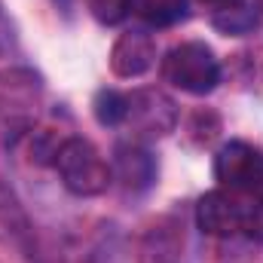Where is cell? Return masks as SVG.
<instances>
[{"label": "cell", "mask_w": 263, "mask_h": 263, "mask_svg": "<svg viewBox=\"0 0 263 263\" xmlns=\"http://www.w3.org/2000/svg\"><path fill=\"white\" fill-rule=\"evenodd\" d=\"M214 178L230 193L263 205V150L245 141H230L214 156Z\"/></svg>", "instance_id": "3957f363"}, {"label": "cell", "mask_w": 263, "mask_h": 263, "mask_svg": "<svg viewBox=\"0 0 263 263\" xmlns=\"http://www.w3.org/2000/svg\"><path fill=\"white\" fill-rule=\"evenodd\" d=\"M114 168H117V181H123V187L126 190H135V193L138 190H147L156 181V162L138 144H120L117 147Z\"/></svg>", "instance_id": "5b68a950"}, {"label": "cell", "mask_w": 263, "mask_h": 263, "mask_svg": "<svg viewBox=\"0 0 263 263\" xmlns=\"http://www.w3.org/2000/svg\"><path fill=\"white\" fill-rule=\"evenodd\" d=\"M129 9L147 25L168 28L187 15V0H129Z\"/></svg>", "instance_id": "8992f818"}, {"label": "cell", "mask_w": 263, "mask_h": 263, "mask_svg": "<svg viewBox=\"0 0 263 263\" xmlns=\"http://www.w3.org/2000/svg\"><path fill=\"white\" fill-rule=\"evenodd\" d=\"M15 46V31H12V22L6 18V12L0 9V52H9Z\"/></svg>", "instance_id": "30bf717a"}, {"label": "cell", "mask_w": 263, "mask_h": 263, "mask_svg": "<svg viewBox=\"0 0 263 263\" xmlns=\"http://www.w3.org/2000/svg\"><path fill=\"white\" fill-rule=\"evenodd\" d=\"M153 59H156L153 40L141 31H129L110 49V70L123 80H132V77H141L144 70H150Z\"/></svg>", "instance_id": "277c9868"}, {"label": "cell", "mask_w": 263, "mask_h": 263, "mask_svg": "<svg viewBox=\"0 0 263 263\" xmlns=\"http://www.w3.org/2000/svg\"><path fill=\"white\" fill-rule=\"evenodd\" d=\"M162 77L172 86H178L181 92L208 95L220 83V65H217L211 46L190 40V43L168 49V55L162 59Z\"/></svg>", "instance_id": "7a4b0ae2"}, {"label": "cell", "mask_w": 263, "mask_h": 263, "mask_svg": "<svg viewBox=\"0 0 263 263\" xmlns=\"http://www.w3.org/2000/svg\"><path fill=\"white\" fill-rule=\"evenodd\" d=\"M92 110H95V120L101 126H120V123L129 120L132 95H123L117 89H101L92 101Z\"/></svg>", "instance_id": "52a82bcc"}, {"label": "cell", "mask_w": 263, "mask_h": 263, "mask_svg": "<svg viewBox=\"0 0 263 263\" xmlns=\"http://www.w3.org/2000/svg\"><path fill=\"white\" fill-rule=\"evenodd\" d=\"M202 3H211V6H217V9H227V6H236V3H242V0H202Z\"/></svg>", "instance_id": "8fae6325"}, {"label": "cell", "mask_w": 263, "mask_h": 263, "mask_svg": "<svg viewBox=\"0 0 263 263\" xmlns=\"http://www.w3.org/2000/svg\"><path fill=\"white\" fill-rule=\"evenodd\" d=\"M254 25H257V6H242V3H236V6H227V9H220V12L214 15V28L223 31V34H233V37L248 34Z\"/></svg>", "instance_id": "ba28073f"}, {"label": "cell", "mask_w": 263, "mask_h": 263, "mask_svg": "<svg viewBox=\"0 0 263 263\" xmlns=\"http://www.w3.org/2000/svg\"><path fill=\"white\" fill-rule=\"evenodd\" d=\"M89 9L101 25H117L132 12L129 0H89Z\"/></svg>", "instance_id": "9c48e42d"}, {"label": "cell", "mask_w": 263, "mask_h": 263, "mask_svg": "<svg viewBox=\"0 0 263 263\" xmlns=\"http://www.w3.org/2000/svg\"><path fill=\"white\" fill-rule=\"evenodd\" d=\"M55 168L65 187L77 196H98L110 184V165L98 153V147L86 138H67L55 153Z\"/></svg>", "instance_id": "6da1fadb"}]
</instances>
